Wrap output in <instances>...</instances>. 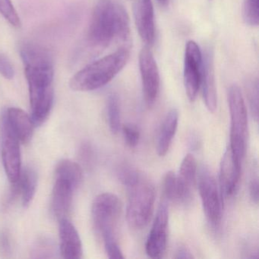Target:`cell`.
<instances>
[{
  "label": "cell",
  "instance_id": "obj_18",
  "mask_svg": "<svg viewBox=\"0 0 259 259\" xmlns=\"http://www.w3.org/2000/svg\"><path fill=\"white\" fill-rule=\"evenodd\" d=\"M6 116L13 133L23 145L31 142L34 125L31 116L22 109L10 107L5 110Z\"/></svg>",
  "mask_w": 259,
  "mask_h": 259
},
{
  "label": "cell",
  "instance_id": "obj_1",
  "mask_svg": "<svg viewBox=\"0 0 259 259\" xmlns=\"http://www.w3.org/2000/svg\"><path fill=\"white\" fill-rule=\"evenodd\" d=\"M130 18L117 0H99L94 9L88 40L94 48H107L113 41L130 37Z\"/></svg>",
  "mask_w": 259,
  "mask_h": 259
},
{
  "label": "cell",
  "instance_id": "obj_30",
  "mask_svg": "<svg viewBox=\"0 0 259 259\" xmlns=\"http://www.w3.org/2000/svg\"><path fill=\"white\" fill-rule=\"evenodd\" d=\"M122 133L125 143L130 148H136L140 140V132L136 125L125 124L122 126Z\"/></svg>",
  "mask_w": 259,
  "mask_h": 259
},
{
  "label": "cell",
  "instance_id": "obj_19",
  "mask_svg": "<svg viewBox=\"0 0 259 259\" xmlns=\"http://www.w3.org/2000/svg\"><path fill=\"white\" fill-rule=\"evenodd\" d=\"M19 53L25 67L54 65L52 56L49 51L37 44L22 43L19 48Z\"/></svg>",
  "mask_w": 259,
  "mask_h": 259
},
{
  "label": "cell",
  "instance_id": "obj_21",
  "mask_svg": "<svg viewBox=\"0 0 259 259\" xmlns=\"http://www.w3.org/2000/svg\"><path fill=\"white\" fill-rule=\"evenodd\" d=\"M37 174L32 166H26L21 172L19 179L20 185L21 198L24 207H28L34 195L37 187Z\"/></svg>",
  "mask_w": 259,
  "mask_h": 259
},
{
  "label": "cell",
  "instance_id": "obj_20",
  "mask_svg": "<svg viewBox=\"0 0 259 259\" xmlns=\"http://www.w3.org/2000/svg\"><path fill=\"white\" fill-rule=\"evenodd\" d=\"M179 113L172 109L166 114L157 139V154L160 157L166 155L169 151L172 139L178 126Z\"/></svg>",
  "mask_w": 259,
  "mask_h": 259
},
{
  "label": "cell",
  "instance_id": "obj_34",
  "mask_svg": "<svg viewBox=\"0 0 259 259\" xmlns=\"http://www.w3.org/2000/svg\"><path fill=\"white\" fill-rule=\"evenodd\" d=\"M0 74L9 80L13 79L15 75L14 69L11 62L8 57L2 54H0Z\"/></svg>",
  "mask_w": 259,
  "mask_h": 259
},
{
  "label": "cell",
  "instance_id": "obj_33",
  "mask_svg": "<svg viewBox=\"0 0 259 259\" xmlns=\"http://www.w3.org/2000/svg\"><path fill=\"white\" fill-rule=\"evenodd\" d=\"M13 253L12 239L7 230L0 231V254L4 257H11Z\"/></svg>",
  "mask_w": 259,
  "mask_h": 259
},
{
  "label": "cell",
  "instance_id": "obj_13",
  "mask_svg": "<svg viewBox=\"0 0 259 259\" xmlns=\"http://www.w3.org/2000/svg\"><path fill=\"white\" fill-rule=\"evenodd\" d=\"M59 222L60 256L65 259L81 258L82 243L75 226L69 219L60 220Z\"/></svg>",
  "mask_w": 259,
  "mask_h": 259
},
{
  "label": "cell",
  "instance_id": "obj_14",
  "mask_svg": "<svg viewBox=\"0 0 259 259\" xmlns=\"http://www.w3.org/2000/svg\"><path fill=\"white\" fill-rule=\"evenodd\" d=\"M135 21L142 40L148 46L153 45L155 40V22L151 0H136Z\"/></svg>",
  "mask_w": 259,
  "mask_h": 259
},
{
  "label": "cell",
  "instance_id": "obj_12",
  "mask_svg": "<svg viewBox=\"0 0 259 259\" xmlns=\"http://www.w3.org/2000/svg\"><path fill=\"white\" fill-rule=\"evenodd\" d=\"M242 162L239 161L230 147L226 150L221 162L220 169V190L221 195H233L239 184Z\"/></svg>",
  "mask_w": 259,
  "mask_h": 259
},
{
  "label": "cell",
  "instance_id": "obj_10",
  "mask_svg": "<svg viewBox=\"0 0 259 259\" xmlns=\"http://www.w3.org/2000/svg\"><path fill=\"white\" fill-rule=\"evenodd\" d=\"M169 212L166 203H162L157 210L152 227L147 239L145 250L152 258L161 257L166 248Z\"/></svg>",
  "mask_w": 259,
  "mask_h": 259
},
{
  "label": "cell",
  "instance_id": "obj_28",
  "mask_svg": "<svg viewBox=\"0 0 259 259\" xmlns=\"http://www.w3.org/2000/svg\"><path fill=\"white\" fill-rule=\"evenodd\" d=\"M163 192L168 200L177 202V175L174 172H168L165 176Z\"/></svg>",
  "mask_w": 259,
  "mask_h": 259
},
{
  "label": "cell",
  "instance_id": "obj_35",
  "mask_svg": "<svg viewBox=\"0 0 259 259\" xmlns=\"http://www.w3.org/2000/svg\"><path fill=\"white\" fill-rule=\"evenodd\" d=\"M104 248H105L106 252L110 258H124V255L122 254V251H121L116 240L105 242Z\"/></svg>",
  "mask_w": 259,
  "mask_h": 259
},
{
  "label": "cell",
  "instance_id": "obj_11",
  "mask_svg": "<svg viewBox=\"0 0 259 259\" xmlns=\"http://www.w3.org/2000/svg\"><path fill=\"white\" fill-rule=\"evenodd\" d=\"M200 87H201L203 98L207 110L211 113H214L218 106V98L213 54V51L210 48L206 49L204 54H202Z\"/></svg>",
  "mask_w": 259,
  "mask_h": 259
},
{
  "label": "cell",
  "instance_id": "obj_17",
  "mask_svg": "<svg viewBox=\"0 0 259 259\" xmlns=\"http://www.w3.org/2000/svg\"><path fill=\"white\" fill-rule=\"evenodd\" d=\"M75 188L66 180L56 178L53 188L51 210L58 221L68 219L72 209Z\"/></svg>",
  "mask_w": 259,
  "mask_h": 259
},
{
  "label": "cell",
  "instance_id": "obj_29",
  "mask_svg": "<svg viewBox=\"0 0 259 259\" xmlns=\"http://www.w3.org/2000/svg\"><path fill=\"white\" fill-rule=\"evenodd\" d=\"M248 97L253 117L257 121L258 116V83L257 79L248 82Z\"/></svg>",
  "mask_w": 259,
  "mask_h": 259
},
{
  "label": "cell",
  "instance_id": "obj_2",
  "mask_svg": "<svg viewBox=\"0 0 259 259\" xmlns=\"http://www.w3.org/2000/svg\"><path fill=\"white\" fill-rule=\"evenodd\" d=\"M128 48H121L77 72L69 81L75 92H92L104 87L123 69L130 59Z\"/></svg>",
  "mask_w": 259,
  "mask_h": 259
},
{
  "label": "cell",
  "instance_id": "obj_38",
  "mask_svg": "<svg viewBox=\"0 0 259 259\" xmlns=\"http://www.w3.org/2000/svg\"><path fill=\"white\" fill-rule=\"evenodd\" d=\"M157 1L162 7H166L169 3V0H157Z\"/></svg>",
  "mask_w": 259,
  "mask_h": 259
},
{
  "label": "cell",
  "instance_id": "obj_24",
  "mask_svg": "<svg viewBox=\"0 0 259 259\" xmlns=\"http://www.w3.org/2000/svg\"><path fill=\"white\" fill-rule=\"evenodd\" d=\"M107 112L110 131L113 134H116L120 128V105L119 98L116 94H111L108 97Z\"/></svg>",
  "mask_w": 259,
  "mask_h": 259
},
{
  "label": "cell",
  "instance_id": "obj_5",
  "mask_svg": "<svg viewBox=\"0 0 259 259\" xmlns=\"http://www.w3.org/2000/svg\"><path fill=\"white\" fill-rule=\"evenodd\" d=\"M120 213V201L114 194H101L94 200L92 219L95 229L104 242L116 240L115 231Z\"/></svg>",
  "mask_w": 259,
  "mask_h": 259
},
{
  "label": "cell",
  "instance_id": "obj_27",
  "mask_svg": "<svg viewBox=\"0 0 259 259\" xmlns=\"http://www.w3.org/2000/svg\"><path fill=\"white\" fill-rule=\"evenodd\" d=\"M117 174L121 183L126 187L136 183L141 176L139 171L128 164L121 165L118 169Z\"/></svg>",
  "mask_w": 259,
  "mask_h": 259
},
{
  "label": "cell",
  "instance_id": "obj_9",
  "mask_svg": "<svg viewBox=\"0 0 259 259\" xmlns=\"http://www.w3.org/2000/svg\"><path fill=\"white\" fill-rule=\"evenodd\" d=\"M139 68L145 102L148 107L154 105L160 90V74L152 52L145 48L139 55Z\"/></svg>",
  "mask_w": 259,
  "mask_h": 259
},
{
  "label": "cell",
  "instance_id": "obj_22",
  "mask_svg": "<svg viewBox=\"0 0 259 259\" xmlns=\"http://www.w3.org/2000/svg\"><path fill=\"white\" fill-rule=\"evenodd\" d=\"M56 178L69 182L75 189L81 184L83 172L79 164L70 160L59 162L56 167Z\"/></svg>",
  "mask_w": 259,
  "mask_h": 259
},
{
  "label": "cell",
  "instance_id": "obj_36",
  "mask_svg": "<svg viewBox=\"0 0 259 259\" xmlns=\"http://www.w3.org/2000/svg\"><path fill=\"white\" fill-rule=\"evenodd\" d=\"M249 194L251 199L255 204L258 201V180L257 177L253 178L249 184Z\"/></svg>",
  "mask_w": 259,
  "mask_h": 259
},
{
  "label": "cell",
  "instance_id": "obj_23",
  "mask_svg": "<svg viewBox=\"0 0 259 259\" xmlns=\"http://www.w3.org/2000/svg\"><path fill=\"white\" fill-rule=\"evenodd\" d=\"M57 245L48 236L39 237L31 248V257L33 258H52L56 257Z\"/></svg>",
  "mask_w": 259,
  "mask_h": 259
},
{
  "label": "cell",
  "instance_id": "obj_15",
  "mask_svg": "<svg viewBox=\"0 0 259 259\" xmlns=\"http://www.w3.org/2000/svg\"><path fill=\"white\" fill-rule=\"evenodd\" d=\"M28 89L31 119L35 126H39L48 119L52 110L54 99V89L53 86H51Z\"/></svg>",
  "mask_w": 259,
  "mask_h": 259
},
{
  "label": "cell",
  "instance_id": "obj_25",
  "mask_svg": "<svg viewBox=\"0 0 259 259\" xmlns=\"http://www.w3.org/2000/svg\"><path fill=\"white\" fill-rule=\"evenodd\" d=\"M244 21L249 26L258 25V0H244L242 9Z\"/></svg>",
  "mask_w": 259,
  "mask_h": 259
},
{
  "label": "cell",
  "instance_id": "obj_8",
  "mask_svg": "<svg viewBox=\"0 0 259 259\" xmlns=\"http://www.w3.org/2000/svg\"><path fill=\"white\" fill-rule=\"evenodd\" d=\"M202 53L193 40L186 44L184 57V85L189 101H194L198 95L201 82Z\"/></svg>",
  "mask_w": 259,
  "mask_h": 259
},
{
  "label": "cell",
  "instance_id": "obj_16",
  "mask_svg": "<svg viewBox=\"0 0 259 259\" xmlns=\"http://www.w3.org/2000/svg\"><path fill=\"white\" fill-rule=\"evenodd\" d=\"M196 175V160L192 154H188L183 158L177 176V202L186 203L191 199Z\"/></svg>",
  "mask_w": 259,
  "mask_h": 259
},
{
  "label": "cell",
  "instance_id": "obj_26",
  "mask_svg": "<svg viewBox=\"0 0 259 259\" xmlns=\"http://www.w3.org/2000/svg\"><path fill=\"white\" fill-rule=\"evenodd\" d=\"M0 14L13 26H21V20L11 0H0Z\"/></svg>",
  "mask_w": 259,
  "mask_h": 259
},
{
  "label": "cell",
  "instance_id": "obj_31",
  "mask_svg": "<svg viewBox=\"0 0 259 259\" xmlns=\"http://www.w3.org/2000/svg\"><path fill=\"white\" fill-rule=\"evenodd\" d=\"M78 157L80 161L86 167L91 168L93 166L95 160V152L93 147L89 142L81 144L78 150Z\"/></svg>",
  "mask_w": 259,
  "mask_h": 259
},
{
  "label": "cell",
  "instance_id": "obj_4",
  "mask_svg": "<svg viewBox=\"0 0 259 259\" xmlns=\"http://www.w3.org/2000/svg\"><path fill=\"white\" fill-rule=\"evenodd\" d=\"M227 100L230 114V148L235 157L242 162L246 151L248 117L245 100L239 86H230Z\"/></svg>",
  "mask_w": 259,
  "mask_h": 259
},
{
  "label": "cell",
  "instance_id": "obj_7",
  "mask_svg": "<svg viewBox=\"0 0 259 259\" xmlns=\"http://www.w3.org/2000/svg\"><path fill=\"white\" fill-rule=\"evenodd\" d=\"M198 191L203 210L208 222L218 226L222 216V195L213 174L202 168L198 175Z\"/></svg>",
  "mask_w": 259,
  "mask_h": 259
},
{
  "label": "cell",
  "instance_id": "obj_3",
  "mask_svg": "<svg viewBox=\"0 0 259 259\" xmlns=\"http://www.w3.org/2000/svg\"><path fill=\"white\" fill-rule=\"evenodd\" d=\"M127 188L130 192L127 222L131 228L142 230L148 225L154 212L155 189L152 183L142 174L136 183Z\"/></svg>",
  "mask_w": 259,
  "mask_h": 259
},
{
  "label": "cell",
  "instance_id": "obj_37",
  "mask_svg": "<svg viewBox=\"0 0 259 259\" xmlns=\"http://www.w3.org/2000/svg\"><path fill=\"white\" fill-rule=\"evenodd\" d=\"M175 257L178 259H192L194 257L189 248L186 246H180L176 251Z\"/></svg>",
  "mask_w": 259,
  "mask_h": 259
},
{
  "label": "cell",
  "instance_id": "obj_6",
  "mask_svg": "<svg viewBox=\"0 0 259 259\" xmlns=\"http://www.w3.org/2000/svg\"><path fill=\"white\" fill-rule=\"evenodd\" d=\"M1 154L4 169L10 183H15L19 180L22 172L20 142L12 130L5 111L3 112L1 117Z\"/></svg>",
  "mask_w": 259,
  "mask_h": 259
},
{
  "label": "cell",
  "instance_id": "obj_32",
  "mask_svg": "<svg viewBox=\"0 0 259 259\" xmlns=\"http://www.w3.org/2000/svg\"><path fill=\"white\" fill-rule=\"evenodd\" d=\"M10 184L11 186L6 193L2 201V208L4 210H8L14 204L18 198L21 196L20 185H19V180L15 183H10Z\"/></svg>",
  "mask_w": 259,
  "mask_h": 259
}]
</instances>
